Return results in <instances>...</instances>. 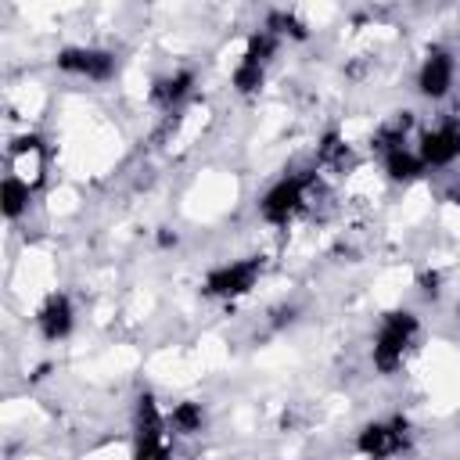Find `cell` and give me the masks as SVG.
I'll return each mask as SVG.
<instances>
[{
	"label": "cell",
	"instance_id": "3",
	"mask_svg": "<svg viewBox=\"0 0 460 460\" xmlns=\"http://www.w3.org/2000/svg\"><path fill=\"white\" fill-rule=\"evenodd\" d=\"M316 176L313 172H288L277 183L266 187V194L259 198V219L266 226H288L305 205H309V190H313Z\"/></svg>",
	"mask_w": 460,
	"mask_h": 460
},
{
	"label": "cell",
	"instance_id": "17",
	"mask_svg": "<svg viewBox=\"0 0 460 460\" xmlns=\"http://www.w3.org/2000/svg\"><path fill=\"white\" fill-rule=\"evenodd\" d=\"M277 50H280V40L270 32V29H252L248 32V40H244V50H241V58L244 61H255V65H270L273 58H277Z\"/></svg>",
	"mask_w": 460,
	"mask_h": 460
},
{
	"label": "cell",
	"instance_id": "13",
	"mask_svg": "<svg viewBox=\"0 0 460 460\" xmlns=\"http://www.w3.org/2000/svg\"><path fill=\"white\" fill-rule=\"evenodd\" d=\"M205 406L198 402V399H180V402H172V410H169V431L172 435H180V438H194V435H201L205 431Z\"/></svg>",
	"mask_w": 460,
	"mask_h": 460
},
{
	"label": "cell",
	"instance_id": "6",
	"mask_svg": "<svg viewBox=\"0 0 460 460\" xmlns=\"http://www.w3.org/2000/svg\"><path fill=\"white\" fill-rule=\"evenodd\" d=\"M410 446V420L406 417H385L367 420L356 431V453L363 460H392Z\"/></svg>",
	"mask_w": 460,
	"mask_h": 460
},
{
	"label": "cell",
	"instance_id": "1",
	"mask_svg": "<svg viewBox=\"0 0 460 460\" xmlns=\"http://www.w3.org/2000/svg\"><path fill=\"white\" fill-rule=\"evenodd\" d=\"M417 334H420V320H417L413 309H388L381 316L377 331H374V341H370V363H374V370L385 374V377L395 374L406 363Z\"/></svg>",
	"mask_w": 460,
	"mask_h": 460
},
{
	"label": "cell",
	"instance_id": "11",
	"mask_svg": "<svg viewBox=\"0 0 460 460\" xmlns=\"http://www.w3.org/2000/svg\"><path fill=\"white\" fill-rule=\"evenodd\" d=\"M381 169H385V176L392 183H413V180H420L428 172L420 155H417V147H395V151L381 155Z\"/></svg>",
	"mask_w": 460,
	"mask_h": 460
},
{
	"label": "cell",
	"instance_id": "18",
	"mask_svg": "<svg viewBox=\"0 0 460 460\" xmlns=\"http://www.w3.org/2000/svg\"><path fill=\"white\" fill-rule=\"evenodd\" d=\"M262 83H266V68H262V65H255V61L237 58V65H234V72H230V86H234V93L252 97V93H259V90H262Z\"/></svg>",
	"mask_w": 460,
	"mask_h": 460
},
{
	"label": "cell",
	"instance_id": "9",
	"mask_svg": "<svg viewBox=\"0 0 460 460\" xmlns=\"http://www.w3.org/2000/svg\"><path fill=\"white\" fill-rule=\"evenodd\" d=\"M32 320H36L40 338L50 341V345H58V341H65L75 331V305H72V298L65 291H50L40 302V309H36Z\"/></svg>",
	"mask_w": 460,
	"mask_h": 460
},
{
	"label": "cell",
	"instance_id": "12",
	"mask_svg": "<svg viewBox=\"0 0 460 460\" xmlns=\"http://www.w3.org/2000/svg\"><path fill=\"white\" fill-rule=\"evenodd\" d=\"M29 205H32V183H25L22 176L7 172L0 180V212H4V219L7 223H18L29 212Z\"/></svg>",
	"mask_w": 460,
	"mask_h": 460
},
{
	"label": "cell",
	"instance_id": "4",
	"mask_svg": "<svg viewBox=\"0 0 460 460\" xmlns=\"http://www.w3.org/2000/svg\"><path fill=\"white\" fill-rule=\"evenodd\" d=\"M262 270H266L262 255H244V259L219 262V266H212V270L201 277V295H205V298H219V302L244 298V295L259 284Z\"/></svg>",
	"mask_w": 460,
	"mask_h": 460
},
{
	"label": "cell",
	"instance_id": "14",
	"mask_svg": "<svg viewBox=\"0 0 460 460\" xmlns=\"http://www.w3.org/2000/svg\"><path fill=\"white\" fill-rule=\"evenodd\" d=\"M345 165H352V147H349V140H345L338 129H327V133L320 137V144H316V169H334V172H341Z\"/></svg>",
	"mask_w": 460,
	"mask_h": 460
},
{
	"label": "cell",
	"instance_id": "8",
	"mask_svg": "<svg viewBox=\"0 0 460 460\" xmlns=\"http://www.w3.org/2000/svg\"><path fill=\"white\" fill-rule=\"evenodd\" d=\"M417 155H420L424 169H449L460 158V122L446 119V122L424 129L417 140Z\"/></svg>",
	"mask_w": 460,
	"mask_h": 460
},
{
	"label": "cell",
	"instance_id": "7",
	"mask_svg": "<svg viewBox=\"0 0 460 460\" xmlns=\"http://www.w3.org/2000/svg\"><path fill=\"white\" fill-rule=\"evenodd\" d=\"M453 83H456V54L449 47H428L417 65V93L424 101H442L449 97Z\"/></svg>",
	"mask_w": 460,
	"mask_h": 460
},
{
	"label": "cell",
	"instance_id": "10",
	"mask_svg": "<svg viewBox=\"0 0 460 460\" xmlns=\"http://www.w3.org/2000/svg\"><path fill=\"white\" fill-rule=\"evenodd\" d=\"M194 86H198L194 68H172V72H165L151 83V104L162 108V111H176L194 93Z\"/></svg>",
	"mask_w": 460,
	"mask_h": 460
},
{
	"label": "cell",
	"instance_id": "15",
	"mask_svg": "<svg viewBox=\"0 0 460 460\" xmlns=\"http://www.w3.org/2000/svg\"><path fill=\"white\" fill-rule=\"evenodd\" d=\"M413 129V111H395L388 122L377 126L374 133V151L377 155H388L395 147H406V133Z\"/></svg>",
	"mask_w": 460,
	"mask_h": 460
},
{
	"label": "cell",
	"instance_id": "5",
	"mask_svg": "<svg viewBox=\"0 0 460 460\" xmlns=\"http://www.w3.org/2000/svg\"><path fill=\"white\" fill-rule=\"evenodd\" d=\"M54 68L86 83H108L119 72V58L104 47H86V43H68L54 54Z\"/></svg>",
	"mask_w": 460,
	"mask_h": 460
},
{
	"label": "cell",
	"instance_id": "2",
	"mask_svg": "<svg viewBox=\"0 0 460 460\" xmlns=\"http://www.w3.org/2000/svg\"><path fill=\"white\" fill-rule=\"evenodd\" d=\"M169 413H162L155 392H140L133 402V460H169Z\"/></svg>",
	"mask_w": 460,
	"mask_h": 460
},
{
	"label": "cell",
	"instance_id": "16",
	"mask_svg": "<svg viewBox=\"0 0 460 460\" xmlns=\"http://www.w3.org/2000/svg\"><path fill=\"white\" fill-rule=\"evenodd\" d=\"M262 29H270L277 40H298V43H302V40H309V25H305L295 11H284V7L270 11Z\"/></svg>",
	"mask_w": 460,
	"mask_h": 460
}]
</instances>
